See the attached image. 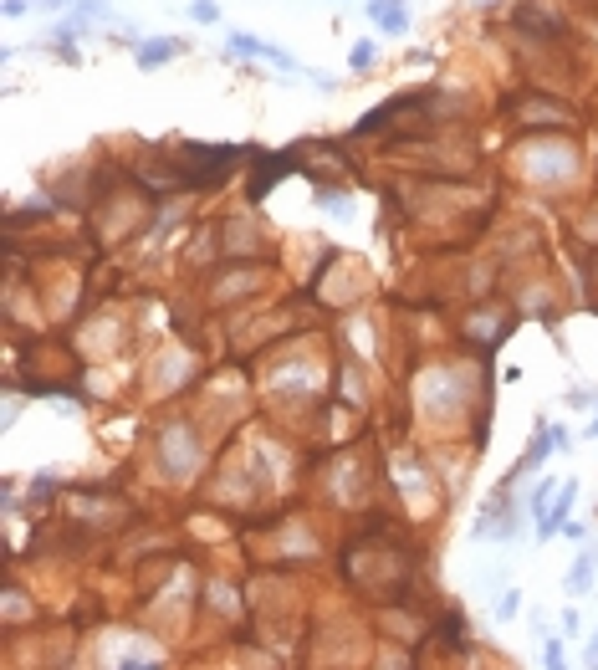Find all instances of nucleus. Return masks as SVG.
<instances>
[{"label":"nucleus","mask_w":598,"mask_h":670,"mask_svg":"<svg viewBox=\"0 0 598 670\" xmlns=\"http://www.w3.org/2000/svg\"><path fill=\"white\" fill-rule=\"evenodd\" d=\"M231 57H266V62H277V67H286V72H297V62L282 52V46H266V41H256V36H246V31H235L231 36Z\"/></svg>","instance_id":"f257e3e1"},{"label":"nucleus","mask_w":598,"mask_h":670,"mask_svg":"<svg viewBox=\"0 0 598 670\" xmlns=\"http://www.w3.org/2000/svg\"><path fill=\"white\" fill-rule=\"evenodd\" d=\"M261 164H266V169H261V174H256V179H251V200H261V194H266V185H271V179H282V174H292V169H297V159H292V154H266V159H261Z\"/></svg>","instance_id":"f03ea898"},{"label":"nucleus","mask_w":598,"mask_h":670,"mask_svg":"<svg viewBox=\"0 0 598 670\" xmlns=\"http://www.w3.org/2000/svg\"><path fill=\"white\" fill-rule=\"evenodd\" d=\"M174 52H180V41H149V46H138V67H159Z\"/></svg>","instance_id":"7ed1b4c3"},{"label":"nucleus","mask_w":598,"mask_h":670,"mask_svg":"<svg viewBox=\"0 0 598 670\" xmlns=\"http://www.w3.org/2000/svg\"><path fill=\"white\" fill-rule=\"evenodd\" d=\"M568 588H573V594H588V588H593V563H588V558H583V563L573 568V578H568Z\"/></svg>","instance_id":"20e7f679"},{"label":"nucleus","mask_w":598,"mask_h":670,"mask_svg":"<svg viewBox=\"0 0 598 670\" xmlns=\"http://www.w3.org/2000/svg\"><path fill=\"white\" fill-rule=\"evenodd\" d=\"M374 57H379V52L363 41V46H353V57H348V62H353V72H363V67H374Z\"/></svg>","instance_id":"39448f33"},{"label":"nucleus","mask_w":598,"mask_h":670,"mask_svg":"<svg viewBox=\"0 0 598 670\" xmlns=\"http://www.w3.org/2000/svg\"><path fill=\"white\" fill-rule=\"evenodd\" d=\"M189 15H195L200 26H210V21H220V10L210 6V0H195V6H189Z\"/></svg>","instance_id":"423d86ee"},{"label":"nucleus","mask_w":598,"mask_h":670,"mask_svg":"<svg viewBox=\"0 0 598 670\" xmlns=\"http://www.w3.org/2000/svg\"><path fill=\"white\" fill-rule=\"evenodd\" d=\"M379 26H384V31H404V26H409V10H404V6H394V10L384 15Z\"/></svg>","instance_id":"0eeeda50"},{"label":"nucleus","mask_w":598,"mask_h":670,"mask_svg":"<svg viewBox=\"0 0 598 670\" xmlns=\"http://www.w3.org/2000/svg\"><path fill=\"white\" fill-rule=\"evenodd\" d=\"M6 15H26V0H6Z\"/></svg>","instance_id":"6e6552de"},{"label":"nucleus","mask_w":598,"mask_h":670,"mask_svg":"<svg viewBox=\"0 0 598 670\" xmlns=\"http://www.w3.org/2000/svg\"><path fill=\"white\" fill-rule=\"evenodd\" d=\"M36 6H57V0H36Z\"/></svg>","instance_id":"1a4fd4ad"}]
</instances>
